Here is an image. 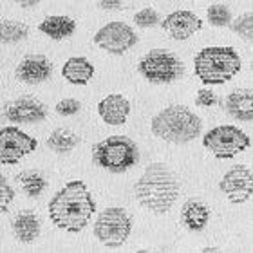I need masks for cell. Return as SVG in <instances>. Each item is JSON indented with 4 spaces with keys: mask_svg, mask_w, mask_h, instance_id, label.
I'll return each mask as SVG.
<instances>
[{
    "mask_svg": "<svg viewBox=\"0 0 253 253\" xmlns=\"http://www.w3.org/2000/svg\"><path fill=\"white\" fill-rule=\"evenodd\" d=\"M96 201L82 179L69 181L51 197L47 205L49 219L54 226L69 233H80L96 215Z\"/></svg>",
    "mask_w": 253,
    "mask_h": 253,
    "instance_id": "6da1fadb",
    "label": "cell"
},
{
    "mask_svg": "<svg viewBox=\"0 0 253 253\" xmlns=\"http://www.w3.org/2000/svg\"><path fill=\"white\" fill-rule=\"evenodd\" d=\"M181 183L175 172L165 163H150L134 185V197L156 215H165L177 203Z\"/></svg>",
    "mask_w": 253,
    "mask_h": 253,
    "instance_id": "7a4b0ae2",
    "label": "cell"
},
{
    "mask_svg": "<svg viewBox=\"0 0 253 253\" xmlns=\"http://www.w3.org/2000/svg\"><path fill=\"white\" fill-rule=\"evenodd\" d=\"M156 137L174 145H186L201 136L203 120L185 105H170L159 111L150 122Z\"/></svg>",
    "mask_w": 253,
    "mask_h": 253,
    "instance_id": "3957f363",
    "label": "cell"
},
{
    "mask_svg": "<svg viewBox=\"0 0 253 253\" xmlns=\"http://www.w3.org/2000/svg\"><path fill=\"white\" fill-rule=\"evenodd\" d=\"M243 69V60L233 47L210 45L201 49L194 58L195 76L205 85L228 84Z\"/></svg>",
    "mask_w": 253,
    "mask_h": 253,
    "instance_id": "277c9868",
    "label": "cell"
},
{
    "mask_svg": "<svg viewBox=\"0 0 253 253\" xmlns=\"http://www.w3.org/2000/svg\"><path fill=\"white\" fill-rule=\"evenodd\" d=\"M141 158L137 143L128 136H109L92 147V161L111 174H123L136 167Z\"/></svg>",
    "mask_w": 253,
    "mask_h": 253,
    "instance_id": "5b68a950",
    "label": "cell"
},
{
    "mask_svg": "<svg viewBox=\"0 0 253 253\" xmlns=\"http://www.w3.org/2000/svg\"><path fill=\"white\" fill-rule=\"evenodd\" d=\"M137 73L150 84L169 85L185 74V63L169 49H152L139 60Z\"/></svg>",
    "mask_w": 253,
    "mask_h": 253,
    "instance_id": "8992f818",
    "label": "cell"
},
{
    "mask_svg": "<svg viewBox=\"0 0 253 253\" xmlns=\"http://www.w3.org/2000/svg\"><path fill=\"white\" fill-rule=\"evenodd\" d=\"M132 217L122 206H109L94 221V237L107 248H122L132 233Z\"/></svg>",
    "mask_w": 253,
    "mask_h": 253,
    "instance_id": "52a82bcc",
    "label": "cell"
},
{
    "mask_svg": "<svg viewBox=\"0 0 253 253\" xmlns=\"http://www.w3.org/2000/svg\"><path fill=\"white\" fill-rule=\"evenodd\" d=\"M250 145V136L235 125L213 126L203 136V147L217 159H233L241 152L248 150Z\"/></svg>",
    "mask_w": 253,
    "mask_h": 253,
    "instance_id": "ba28073f",
    "label": "cell"
},
{
    "mask_svg": "<svg viewBox=\"0 0 253 253\" xmlns=\"http://www.w3.org/2000/svg\"><path fill=\"white\" fill-rule=\"evenodd\" d=\"M92 42L100 49L107 51L109 54L122 56L126 51H130L137 43V35L128 24L125 22H109L105 26L98 29Z\"/></svg>",
    "mask_w": 253,
    "mask_h": 253,
    "instance_id": "9c48e42d",
    "label": "cell"
},
{
    "mask_svg": "<svg viewBox=\"0 0 253 253\" xmlns=\"http://www.w3.org/2000/svg\"><path fill=\"white\" fill-rule=\"evenodd\" d=\"M38 141L18 126H2L0 128V163L16 165L22 159L37 150Z\"/></svg>",
    "mask_w": 253,
    "mask_h": 253,
    "instance_id": "30bf717a",
    "label": "cell"
},
{
    "mask_svg": "<svg viewBox=\"0 0 253 253\" xmlns=\"http://www.w3.org/2000/svg\"><path fill=\"white\" fill-rule=\"evenodd\" d=\"M219 190L232 205H244L253 194V174L246 165H233L219 181Z\"/></svg>",
    "mask_w": 253,
    "mask_h": 253,
    "instance_id": "8fae6325",
    "label": "cell"
},
{
    "mask_svg": "<svg viewBox=\"0 0 253 253\" xmlns=\"http://www.w3.org/2000/svg\"><path fill=\"white\" fill-rule=\"evenodd\" d=\"M4 118L7 122L16 125H33L40 123L47 118V109L42 101H38L33 96H22L15 101L7 103L4 109Z\"/></svg>",
    "mask_w": 253,
    "mask_h": 253,
    "instance_id": "7c38bea8",
    "label": "cell"
},
{
    "mask_svg": "<svg viewBox=\"0 0 253 253\" xmlns=\"http://www.w3.org/2000/svg\"><path fill=\"white\" fill-rule=\"evenodd\" d=\"M163 31L174 40H188L190 37H194L195 33H199L203 29V20L195 15L194 11L186 9H177L174 13H170L165 20L159 22Z\"/></svg>",
    "mask_w": 253,
    "mask_h": 253,
    "instance_id": "4fadbf2b",
    "label": "cell"
},
{
    "mask_svg": "<svg viewBox=\"0 0 253 253\" xmlns=\"http://www.w3.org/2000/svg\"><path fill=\"white\" fill-rule=\"evenodd\" d=\"M53 74V63L43 54H27L16 65L15 76L18 82L27 85H38L47 82Z\"/></svg>",
    "mask_w": 253,
    "mask_h": 253,
    "instance_id": "5bb4252c",
    "label": "cell"
},
{
    "mask_svg": "<svg viewBox=\"0 0 253 253\" xmlns=\"http://www.w3.org/2000/svg\"><path fill=\"white\" fill-rule=\"evenodd\" d=\"M98 116L111 126H122L130 116V101L123 94H109L98 103Z\"/></svg>",
    "mask_w": 253,
    "mask_h": 253,
    "instance_id": "9a60e30c",
    "label": "cell"
},
{
    "mask_svg": "<svg viewBox=\"0 0 253 253\" xmlns=\"http://www.w3.org/2000/svg\"><path fill=\"white\" fill-rule=\"evenodd\" d=\"M210 206L201 199H188L181 208V222L190 232H203L210 222Z\"/></svg>",
    "mask_w": 253,
    "mask_h": 253,
    "instance_id": "2e32d148",
    "label": "cell"
},
{
    "mask_svg": "<svg viewBox=\"0 0 253 253\" xmlns=\"http://www.w3.org/2000/svg\"><path fill=\"white\" fill-rule=\"evenodd\" d=\"M13 233H15L16 241L22 244H31L40 237V230H42V221L35 211H20L16 213L13 219Z\"/></svg>",
    "mask_w": 253,
    "mask_h": 253,
    "instance_id": "e0dca14e",
    "label": "cell"
},
{
    "mask_svg": "<svg viewBox=\"0 0 253 253\" xmlns=\"http://www.w3.org/2000/svg\"><path fill=\"white\" fill-rule=\"evenodd\" d=\"M226 112L237 122L250 123L253 120L252 89H235L226 98Z\"/></svg>",
    "mask_w": 253,
    "mask_h": 253,
    "instance_id": "ac0fdd59",
    "label": "cell"
},
{
    "mask_svg": "<svg viewBox=\"0 0 253 253\" xmlns=\"http://www.w3.org/2000/svg\"><path fill=\"white\" fill-rule=\"evenodd\" d=\"M38 29L54 42H62V40L74 35L76 22L67 15H49L38 24Z\"/></svg>",
    "mask_w": 253,
    "mask_h": 253,
    "instance_id": "d6986e66",
    "label": "cell"
},
{
    "mask_svg": "<svg viewBox=\"0 0 253 253\" xmlns=\"http://www.w3.org/2000/svg\"><path fill=\"white\" fill-rule=\"evenodd\" d=\"M62 76L73 85H87L94 76V65L84 56H73L63 63Z\"/></svg>",
    "mask_w": 253,
    "mask_h": 253,
    "instance_id": "ffe728a7",
    "label": "cell"
},
{
    "mask_svg": "<svg viewBox=\"0 0 253 253\" xmlns=\"http://www.w3.org/2000/svg\"><path fill=\"white\" fill-rule=\"evenodd\" d=\"M78 143H80L78 134H74L73 130L63 128V126L53 130L47 137L49 150H53L54 154H60V156H65V154L73 152L74 148L78 147Z\"/></svg>",
    "mask_w": 253,
    "mask_h": 253,
    "instance_id": "44dd1931",
    "label": "cell"
},
{
    "mask_svg": "<svg viewBox=\"0 0 253 253\" xmlns=\"http://www.w3.org/2000/svg\"><path fill=\"white\" fill-rule=\"evenodd\" d=\"M16 183L20 185L22 192L31 197V199H37L43 194V190L47 188V179L43 177L42 172L38 170H24L15 177Z\"/></svg>",
    "mask_w": 253,
    "mask_h": 253,
    "instance_id": "7402d4cb",
    "label": "cell"
},
{
    "mask_svg": "<svg viewBox=\"0 0 253 253\" xmlns=\"http://www.w3.org/2000/svg\"><path fill=\"white\" fill-rule=\"evenodd\" d=\"M29 35V27L18 20H0V43L13 45L26 40Z\"/></svg>",
    "mask_w": 253,
    "mask_h": 253,
    "instance_id": "603a6c76",
    "label": "cell"
},
{
    "mask_svg": "<svg viewBox=\"0 0 253 253\" xmlns=\"http://www.w3.org/2000/svg\"><path fill=\"white\" fill-rule=\"evenodd\" d=\"M206 20L215 27H228L232 24V11L224 4H211L206 9Z\"/></svg>",
    "mask_w": 253,
    "mask_h": 253,
    "instance_id": "cb8c5ba5",
    "label": "cell"
},
{
    "mask_svg": "<svg viewBox=\"0 0 253 253\" xmlns=\"http://www.w3.org/2000/svg\"><path fill=\"white\" fill-rule=\"evenodd\" d=\"M232 26V31L235 33V35H239V37L243 38V40H246V42H252L253 38V15L252 13H244V15H241L239 18H235V20L230 24Z\"/></svg>",
    "mask_w": 253,
    "mask_h": 253,
    "instance_id": "d4e9b609",
    "label": "cell"
},
{
    "mask_svg": "<svg viewBox=\"0 0 253 253\" xmlns=\"http://www.w3.org/2000/svg\"><path fill=\"white\" fill-rule=\"evenodd\" d=\"M15 199V190L11 186L9 179L0 174V215L9 211V206Z\"/></svg>",
    "mask_w": 253,
    "mask_h": 253,
    "instance_id": "484cf974",
    "label": "cell"
},
{
    "mask_svg": "<svg viewBox=\"0 0 253 253\" xmlns=\"http://www.w3.org/2000/svg\"><path fill=\"white\" fill-rule=\"evenodd\" d=\"M161 18H159V13L152 7H145V9L137 11L136 15H134V24L137 27H141V29H148V27H154L158 26Z\"/></svg>",
    "mask_w": 253,
    "mask_h": 253,
    "instance_id": "4316f807",
    "label": "cell"
},
{
    "mask_svg": "<svg viewBox=\"0 0 253 253\" xmlns=\"http://www.w3.org/2000/svg\"><path fill=\"white\" fill-rule=\"evenodd\" d=\"M54 111H56L58 116L71 118L82 111V103H80L78 100H74V98H63V100H60L58 103H56Z\"/></svg>",
    "mask_w": 253,
    "mask_h": 253,
    "instance_id": "83f0119b",
    "label": "cell"
},
{
    "mask_svg": "<svg viewBox=\"0 0 253 253\" xmlns=\"http://www.w3.org/2000/svg\"><path fill=\"white\" fill-rule=\"evenodd\" d=\"M217 103V96L213 90L210 89H201L199 92H197V96H195V105L199 107H213Z\"/></svg>",
    "mask_w": 253,
    "mask_h": 253,
    "instance_id": "f1b7e54d",
    "label": "cell"
},
{
    "mask_svg": "<svg viewBox=\"0 0 253 253\" xmlns=\"http://www.w3.org/2000/svg\"><path fill=\"white\" fill-rule=\"evenodd\" d=\"M94 2L103 11H116L125 4V0H94Z\"/></svg>",
    "mask_w": 253,
    "mask_h": 253,
    "instance_id": "f546056e",
    "label": "cell"
},
{
    "mask_svg": "<svg viewBox=\"0 0 253 253\" xmlns=\"http://www.w3.org/2000/svg\"><path fill=\"white\" fill-rule=\"evenodd\" d=\"M15 4H18L20 7H35L40 0H13Z\"/></svg>",
    "mask_w": 253,
    "mask_h": 253,
    "instance_id": "4dcf8cb0",
    "label": "cell"
},
{
    "mask_svg": "<svg viewBox=\"0 0 253 253\" xmlns=\"http://www.w3.org/2000/svg\"><path fill=\"white\" fill-rule=\"evenodd\" d=\"M199 253H221V250L215 248V246H206V248H203Z\"/></svg>",
    "mask_w": 253,
    "mask_h": 253,
    "instance_id": "1f68e13d",
    "label": "cell"
},
{
    "mask_svg": "<svg viewBox=\"0 0 253 253\" xmlns=\"http://www.w3.org/2000/svg\"><path fill=\"white\" fill-rule=\"evenodd\" d=\"M134 253H150V252H147V250H137V252H134Z\"/></svg>",
    "mask_w": 253,
    "mask_h": 253,
    "instance_id": "d6a6232c",
    "label": "cell"
}]
</instances>
